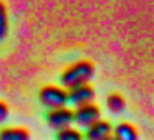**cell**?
Here are the masks:
<instances>
[{"label":"cell","instance_id":"1","mask_svg":"<svg viewBox=\"0 0 154 140\" xmlns=\"http://www.w3.org/2000/svg\"><path fill=\"white\" fill-rule=\"evenodd\" d=\"M94 74V66L90 61H78V63L68 66L66 69L61 74V84H63L66 89H75V87H80L88 84V81L93 77Z\"/></svg>","mask_w":154,"mask_h":140},{"label":"cell","instance_id":"2","mask_svg":"<svg viewBox=\"0 0 154 140\" xmlns=\"http://www.w3.org/2000/svg\"><path fill=\"white\" fill-rule=\"evenodd\" d=\"M40 102L50 110L60 109L68 102V92L58 86H45L40 89Z\"/></svg>","mask_w":154,"mask_h":140},{"label":"cell","instance_id":"3","mask_svg":"<svg viewBox=\"0 0 154 140\" xmlns=\"http://www.w3.org/2000/svg\"><path fill=\"white\" fill-rule=\"evenodd\" d=\"M100 109L94 104H85V106H80L76 110L73 112V120L78 124V125L83 127H90L93 125L94 122L100 120Z\"/></svg>","mask_w":154,"mask_h":140},{"label":"cell","instance_id":"4","mask_svg":"<svg viewBox=\"0 0 154 140\" xmlns=\"http://www.w3.org/2000/svg\"><path fill=\"white\" fill-rule=\"evenodd\" d=\"M73 120V110L66 109V107H60V109H53L47 114V122L51 129H66Z\"/></svg>","mask_w":154,"mask_h":140},{"label":"cell","instance_id":"5","mask_svg":"<svg viewBox=\"0 0 154 140\" xmlns=\"http://www.w3.org/2000/svg\"><path fill=\"white\" fill-rule=\"evenodd\" d=\"M94 97V91L91 86L85 84V86H80V87H75V89L70 91L68 94V101H71L73 104H76L78 107L80 106H85V104H91Z\"/></svg>","mask_w":154,"mask_h":140},{"label":"cell","instance_id":"6","mask_svg":"<svg viewBox=\"0 0 154 140\" xmlns=\"http://www.w3.org/2000/svg\"><path fill=\"white\" fill-rule=\"evenodd\" d=\"M108 137H111V125L106 120H98L93 125L88 127L86 130V139L88 140H106Z\"/></svg>","mask_w":154,"mask_h":140},{"label":"cell","instance_id":"7","mask_svg":"<svg viewBox=\"0 0 154 140\" xmlns=\"http://www.w3.org/2000/svg\"><path fill=\"white\" fill-rule=\"evenodd\" d=\"M114 140H137V132L131 124L121 122L114 129Z\"/></svg>","mask_w":154,"mask_h":140},{"label":"cell","instance_id":"8","mask_svg":"<svg viewBox=\"0 0 154 140\" xmlns=\"http://www.w3.org/2000/svg\"><path fill=\"white\" fill-rule=\"evenodd\" d=\"M0 140H30V133L25 129H4L0 130Z\"/></svg>","mask_w":154,"mask_h":140},{"label":"cell","instance_id":"9","mask_svg":"<svg viewBox=\"0 0 154 140\" xmlns=\"http://www.w3.org/2000/svg\"><path fill=\"white\" fill-rule=\"evenodd\" d=\"M106 106H108V109H109L111 112L119 114V112H123L126 102H124L123 96H119V94H109L108 99H106Z\"/></svg>","mask_w":154,"mask_h":140},{"label":"cell","instance_id":"10","mask_svg":"<svg viewBox=\"0 0 154 140\" xmlns=\"http://www.w3.org/2000/svg\"><path fill=\"white\" fill-rule=\"evenodd\" d=\"M57 140H83V135L78 132L76 129H71V127H66V129L58 130L57 133Z\"/></svg>","mask_w":154,"mask_h":140},{"label":"cell","instance_id":"11","mask_svg":"<svg viewBox=\"0 0 154 140\" xmlns=\"http://www.w3.org/2000/svg\"><path fill=\"white\" fill-rule=\"evenodd\" d=\"M8 31V18H7V7L4 2H0V41L7 36Z\"/></svg>","mask_w":154,"mask_h":140},{"label":"cell","instance_id":"12","mask_svg":"<svg viewBox=\"0 0 154 140\" xmlns=\"http://www.w3.org/2000/svg\"><path fill=\"white\" fill-rule=\"evenodd\" d=\"M7 117H8V107H7V104H5V102L0 101V122H4Z\"/></svg>","mask_w":154,"mask_h":140},{"label":"cell","instance_id":"13","mask_svg":"<svg viewBox=\"0 0 154 140\" xmlns=\"http://www.w3.org/2000/svg\"><path fill=\"white\" fill-rule=\"evenodd\" d=\"M106 140H114V139H113V137H108V139H106Z\"/></svg>","mask_w":154,"mask_h":140}]
</instances>
